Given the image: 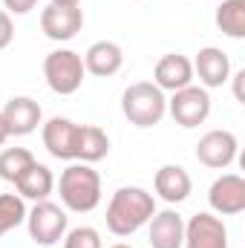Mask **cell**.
<instances>
[{"instance_id": "cell-22", "label": "cell", "mask_w": 245, "mask_h": 248, "mask_svg": "<svg viewBox=\"0 0 245 248\" xmlns=\"http://www.w3.org/2000/svg\"><path fill=\"white\" fill-rule=\"evenodd\" d=\"M26 222V205L17 193H0V237Z\"/></svg>"}, {"instance_id": "cell-7", "label": "cell", "mask_w": 245, "mask_h": 248, "mask_svg": "<svg viewBox=\"0 0 245 248\" xmlns=\"http://www.w3.org/2000/svg\"><path fill=\"white\" fill-rule=\"evenodd\" d=\"M184 248H228V228L216 214H196L184 222Z\"/></svg>"}, {"instance_id": "cell-25", "label": "cell", "mask_w": 245, "mask_h": 248, "mask_svg": "<svg viewBox=\"0 0 245 248\" xmlns=\"http://www.w3.org/2000/svg\"><path fill=\"white\" fill-rule=\"evenodd\" d=\"M3 3H6V12L9 15H26V12L35 9L38 0H3Z\"/></svg>"}, {"instance_id": "cell-10", "label": "cell", "mask_w": 245, "mask_h": 248, "mask_svg": "<svg viewBox=\"0 0 245 248\" xmlns=\"http://www.w3.org/2000/svg\"><path fill=\"white\" fill-rule=\"evenodd\" d=\"M208 202L219 217H234L245 211V179L240 173H222L211 190H208Z\"/></svg>"}, {"instance_id": "cell-12", "label": "cell", "mask_w": 245, "mask_h": 248, "mask_svg": "<svg viewBox=\"0 0 245 248\" xmlns=\"http://www.w3.org/2000/svg\"><path fill=\"white\" fill-rule=\"evenodd\" d=\"M3 119H6V127H9V136H29L38 130V124L44 119L41 113V104L29 95H15L6 101L3 107Z\"/></svg>"}, {"instance_id": "cell-1", "label": "cell", "mask_w": 245, "mask_h": 248, "mask_svg": "<svg viewBox=\"0 0 245 248\" xmlns=\"http://www.w3.org/2000/svg\"><path fill=\"white\" fill-rule=\"evenodd\" d=\"M153 214H156L153 193H147L144 187H136V185L119 187L113 193L110 205H107V228L116 237H130L141 225H147Z\"/></svg>"}, {"instance_id": "cell-11", "label": "cell", "mask_w": 245, "mask_h": 248, "mask_svg": "<svg viewBox=\"0 0 245 248\" xmlns=\"http://www.w3.org/2000/svg\"><path fill=\"white\" fill-rule=\"evenodd\" d=\"M153 84L162 93L184 90L187 84H193V61L187 55H179V52L162 55L159 63H156V69H153Z\"/></svg>"}, {"instance_id": "cell-14", "label": "cell", "mask_w": 245, "mask_h": 248, "mask_svg": "<svg viewBox=\"0 0 245 248\" xmlns=\"http://www.w3.org/2000/svg\"><path fill=\"white\" fill-rule=\"evenodd\" d=\"M147 243L150 248H182L184 243V219L176 211H156L150 217L147 228Z\"/></svg>"}, {"instance_id": "cell-20", "label": "cell", "mask_w": 245, "mask_h": 248, "mask_svg": "<svg viewBox=\"0 0 245 248\" xmlns=\"http://www.w3.org/2000/svg\"><path fill=\"white\" fill-rule=\"evenodd\" d=\"M216 26L234 41L245 38V0H222L216 6Z\"/></svg>"}, {"instance_id": "cell-4", "label": "cell", "mask_w": 245, "mask_h": 248, "mask_svg": "<svg viewBox=\"0 0 245 248\" xmlns=\"http://www.w3.org/2000/svg\"><path fill=\"white\" fill-rule=\"evenodd\" d=\"M84 58L72 49H55L44 58V78L52 93L58 95H72L84 84Z\"/></svg>"}, {"instance_id": "cell-19", "label": "cell", "mask_w": 245, "mask_h": 248, "mask_svg": "<svg viewBox=\"0 0 245 248\" xmlns=\"http://www.w3.org/2000/svg\"><path fill=\"white\" fill-rule=\"evenodd\" d=\"M17 196L20 199H35V202H41V199H49V193L55 190V176H52V170L46 168V165H41V162H32L20 176H17Z\"/></svg>"}, {"instance_id": "cell-8", "label": "cell", "mask_w": 245, "mask_h": 248, "mask_svg": "<svg viewBox=\"0 0 245 248\" xmlns=\"http://www.w3.org/2000/svg\"><path fill=\"white\" fill-rule=\"evenodd\" d=\"M237 136L231 130H211L199 139L196 144V159L205 165V168H214V170H225L234 159H237Z\"/></svg>"}, {"instance_id": "cell-28", "label": "cell", "mask_w": 245, "mask_h": 248, "mask_svg": "<svg viewBox=\"0 0 245 248\" xmlns=\"http://www.w3.org/2000/svg\"><path fill=\"white\" fill-rule=\"evenodd\" d=\"M52 3H55V6H78L81 0H52Z\"/></svg>"}, {"instance_id": "cell-3", "label": "cell", "mask_w": 245, "mask_h": 248, "mask_svg": "<svg viewBox=\"0 0 245 248\" xmlns=\"http://www.w3.org/2000/svg\"><path fill=\"white\" fill-rule=\"evenodd\" d=\"M122 113L124 119L136 127H153L165 119L168 113V98L153 81H136L124 90L122 95Z\"/></svg>"}, {"instance_id": "cell-26", "label": "cell", "mask_w": 245, "mask_h": 248, "mask_svg": "<svg viewBox=\"0 0 245 248\" xmlns=\"http://www.w3.org/2000/svg\"><path fill=\"white\" fill-rule=\"evenodd\" d=\"M243 81H245V69H240L237 75H234V95H237V101L245 104V95H243Z\"/></svg>"}, {"instance_id": "cell-27", "label": "cell", "mask_w": 245, "mask_h": 248, "mask_svg": "<svg viewBox=\"0 0 245 248\" xmlns=\"http://www.w3.org/2000/svg\"><path fill=\"white\" fill-rule=\"evenodd\" d=\"M6 139H9V127H6V119H3V113H0V147L6 144Z\"/></svg>"}, {"instance_id": "cell-9", "label": "cell", "mask_w": 245, "mask_h": 248, "mask_svg": "<svg viewBox=\"0 0 245 248\" xmlns=\"http://www.w3.org/2000/svg\"><path fill=\"white\" fill-rule=\"evenodd\" d=\"M84 26V12L78 6H55L49 3L41 12V32L49 41H72Z\"/></svg>"}, {"instance_id": "cell-15", "label": "cell", "mask_w": 245, "mask_h": 248, "mask_svg": "<svg viewBox=\"0 0 245 248\" xmlns=\"http://www.w3.org/2000/svg\"><path fill=\"white\" fill-rule=\"evenodd\" d=\"M193 75H199V81H202L205 90L222 87V84L231 78V61H228V55H225L219 46H205V49L196 52Z\"/></svg>"}, {"instance_id": "cell-6", "label": "cell", "mask_w": 245, "mask_h": 248, "mask_svg": "<svg viewBox=\"0 0 245 248\" xmlns=\"http://www.w3.org/2000/svg\"><path fill=\"white\" fill-rule=\"evenodd\" d=\"M168 110L173 116V122L184 127V130H193L211 116V95L205 87H193L187 84L184 90H176L173 98L168 101Z\"/></svg>"}, {"instance_id": "cell-21", "label": "cell", "mask_w": 245, "mask_h": 248, "mask_svg": "<svg viewBox=\"0 0 245 248\" xmlns=\"http://www.w3.org/2000/svg\"><path fill=\"white\" fill-rule=\"evenodd\" d=\"M35 162V156L26 150V147H6L3 153H0V179H6V182H17V176L29 168Z\"/></svg>"}, {"instance_id": "cell-29", "label": "cell", "mask_w": 245, "mask_h": 248, "mask_svg": "<svg viewBox=\"0 0 245 248\" xmlns=\"http://www.w3.org/2000/svg\"><path fill=\"white\" fill-rule=\"evenodd\" d=\"M110 248H133V246H127V243H119V246H110Z\"/></svg>"}, {"instance_id": "cell-24", "label": "cell", "mask_w": 245, "mask_h": 248, "mask_svg": "<svg viewBox=\"0 0 245 248\" xmlns=\"http://www.w3.org/2000/svg\"><path fill=\"white\" fill-rule=\"evenodd\" d=\"M15 38V26H12V15L6 9H0V49H6Z\"/></svg>"}, {"instance_id": "cell-23", "label": "cell", "mask_w": 245, "mask_h": 248, "mask_svg": "<svg viewBox=\"0 0 245 248\" xmlns=\"http://www.w3.org/2000/svg\"><path fill=\"white\" fill-rule=\"evenodd\" d=\"M63 248H104V246H101V234L95 228L78 225V228L63 234Z\"/></svg>"}, {"instance_id": "cell-5", "label": "cell", "mask_w": 245, "mask_h": 248, "mask_svg": "<svg viewBox=\"0 0 245 248\" xmlns=\"http://www.w3.org/2000/svg\"><path fill=\"white\" fill-rule=\"evenodd\" d=\"M66 211L61 205L49 202V199H41L35 202L32 211H26V228H29V237L38 243V246H55L61 243L63 234H66Z\"/></svg>"}, {"instance_id": "cell-17", "label": "cell", "mask_w": 245, "mask_h": 248, "mask_svg": "<svg viewBox=\"0 0 245 248\" xmlns=\"http://www.w3.org/2000/svg\"><path fill=\"white\" fill-rule=\"evenodd\" d=\"M124 63V52L116 41H95L87 52H84V69L90 75L98 78H110L122 69Z\"/></svg>"}, {"instance_id": "cell-2", "label": "cell", "mask_w": 245, "mask_h": 248, "mask_svg": "<svg viewBox=\"0 0 245 248\" xmlns=\"http://www.w3.org/2000/svg\"><path fill=\"white\" fill-rule=\"evenodd\" d=\"M58 193H61V202L66 211H75V214H90L98 208L101 202V176L98 170H92L90 165L84 162H75L69 165L58 179Z\"/></svg>"}, {"instance_id": "cell-18", "label": "cell", "mask_w": 245, "mask_h": 248, "mask_svg": "<svg viewBox=\"0 0 245 248\" xmlns=\"http://www.w3.org/2000/svg\"><path fill=\"white\" fill-rule=\"evenodd\" d=\"M75 127H78V124L72 122V119H63V116H52L49 122L44 124L41 139H44V147L49 150V156H55V159H61V162H72Z\"/></svg>"}, {"instance_id": "cell-13", "label": "cell", "mask_w": 245, "mask_h": 248, "mask_svg": "<svg viewBox=\"0 0 245 248\" xmlns=\"http://www.w3.org/2000/svg\"><path fill=\"white\" fill-rule=\"evenodd\" d=\"M110 153V139L98 124H78L75 127V139H72V162H84V165H95Z\"/></svg>"}, {"instance_id": "cell-16", "label": "cell", "mask_w": 245, "mask_h": 248, "mask_svg": "<svg viewBox=\"0 0 245 248\" xmlns=\"http://www.w3.org/2000/svg\"><path fill=\"white\" fill-rule=\"evenodd\" d=\"M153 187H156V193L165 202L176 205V202H184L190 196L193 179H190V173L184 170L182 165H162L156 170V176H153Z\"/></svg>"}]
</instances>
